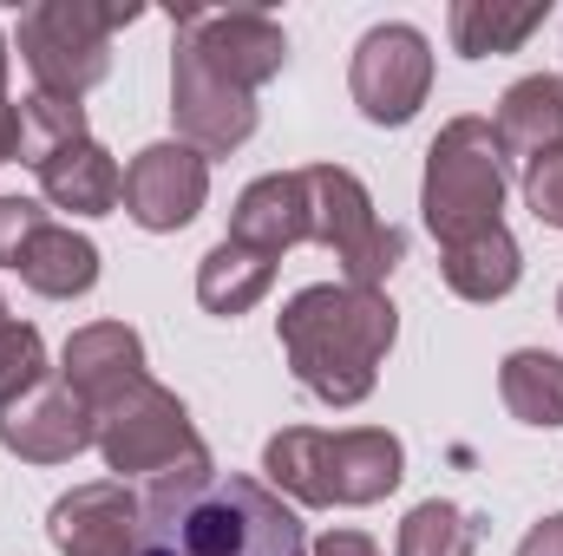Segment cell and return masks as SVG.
<instances>
[{"instance_id":"21","label":"cell","mask_w":563,"mask_h":556,"mask_svg":"<svg viewBox=\"0 0 563 556\" xmlns=\"http://www.w3.org/2000/svg\"><path fill=\"white\" fill-rule=\"evenodd\" d=\"M269 288H276V263H269L263 249H250V243H230V236H223V243L197 263V301H203L210 314H223V321L250 314Z\"/></svg>"},{"instance_id":"6","label":"cell","mask_w":563,"mask_h":556,"mask_svg":"<svg viewBox=\"0 0 563 556\" xmlns=\"http://www.w3.org/2000/svg\"><path fill=\"white\" fill-rule=\"evenodd\" d=\"M301 197H308V243L334 249L341 281L387 288V276L407 263V236L374 216L367 184L347 164H308L301 170Z\"/></svg>"},{"instance_id":"5","label":"cell","mask_w":563,"mask_h":556,"mask_svg":"<svg viewBox=\"0 0 563 556\" xmlns=\"http://www.w3.org/2000/svg\"><path fill=\"white\" fill-rule=\"evenodd\" d=\"M144 7L132 0H40L20 13V59L33 73V92L53 99H86L112 73V33L132 26Z\"/></svg>"},{"instance_id":"2","label":"cell","mask_w":563,"mask_h":556,"mask_svg":"<svg viewBox=\"0 0 563 556\" xmlns=\"http://www.w3.org/2000/svg\"><path fill=\"white\" fill-rule=\"evenodd\" d=\"M276 341L288 354V374L301 380V393L347 413L374 393L380 360L400 341V308L387 301V288L308 281L276 314Z\"/></svg>"},{"instance_id":"25","label":"cell","mask_w":563,"mask_h":556,"mask_svg":"<svg viewBox=\"0 0 563 556\" xmlns=\"http://www.w3.org/2000/svg\"><path fill=\"white\" fill-rule=\"evenodd\" d=\"M46 380V341H40V327H26V321H7L0 327V407H13L26 387H40Z\"/></svg>"},{"instance_id":"31","label":"cell","mask_w":563,"mask_h":556,"mask_svg":"<svg viewBox=\"0 0 563 556\" xmlns=\"http://www.w3.org/2000/svg\"><path fill=\"white\" fill-rule=\"evenodd\" d=\"M7 321H13V314H7V294H0V327H7Z\"/></svg>"},{"instance_id":"26","label":"cell","mask_w":563,"mask_h":556,"mask_svg":"<svg viewBox=\"0 0 563 556\" xmlns=\"http://www.w3.org/2000/svg\"><path fill=\"white\" fill-rule=\"evenodd\" d=\"M525 203L544 230H563V144L558 151H538L525 164Z\"/></svg>"},{"instance_id":"1","label":"cell","mask_w":563,"mask_h":556,"mask_svg":"<svg viewBox=\"0 0 563 556\" xmlns=\"http://www.w3.org/2000/svg\"><path fill=\"white\" fill-rule=\"evenodd\" d=\"M139 556H308V537L263 478L217 471L210 452H190L139 498Z\"/></svg>"},{"instance_id":"3","label":"cell","mask_w":563,"mask_h":556,"mask_svg":"<svg viewBox=\"0 0 563 556\" xmlns=\"http://www.w3.org/2000/svg\"><path fill=\"white\" fill-rule=\"evenodd\" d=\"M263 471L276 498H295L308 511H367L400 491L407 445L387 425H347V432L282 425L263 445Z\"/></svg>"},{"instance_id":"7","label":"cell","mask_w":563,"mask_h":556,"mask_svg":"<svg viewBox=\"0 0 563 556\" xmlns=\"http://www.w3.org/2000/svg\"><path fill=\"white\" fill-rule=\"evenodd\" d=\"M92 445H99L106 471H119V485L125 478H157V471L184 465L190 452H203V438L190 425V407L170 387H157L151 374L139 387H125L112 407L92 413Z\"/></svg>"},{"instance_id":"22","label":"cell","mask_w":563,"mask_h":556,"mask_svg":"<svg viewBox=\"0 0 563 556\" xmlns=\"http://www.w3.org/2000/svg\"><path fill=\"white\" fill-rule=\"evenodd\" d=\"M498 393L518 425H538V432H558L563 425V360L544 347H518L505 354L498 367Z\"/></svg>"},{"instance_id":"15","label":"cell","mask_w":563,"mask_h":556,"mask_svg":"<svg viewBox=\"0 0 563 556\" xmlns=\"http://www.w3.org/2000/svg\"><path fill=\"white\" fill-rule=\"evenodd\" d=\"M230 243L263 249L269 263H282L295 243H308V197H301V170H269L256 177L236 210H230Z\"/></svg>"},{"instance_id":"11","label":"cell","mask_w":563,"mask_h":556,"mask_svg":"<svg viewBox=\"0 0 563 556\" xmlns=\"http://www.w3.org/2000/svg\"><path fill=\"white\" fill-rule=\"evenodd\" d=\"M203 197H210V157L190 151L184 138L144 144L125 164V216L151 236H170V230L197 223Z\"/></svg>"},{"instance_id":"30","label":"cell","mask_w":563,"mask_h":556,"mask_svg":"<svg viewBox=\"0 0 563 556\" xmlns=\"http://www.w3.org/2000/svg\"><path fill=\"white\" fill-rule=\"evenodd\" d=\"M0 99H7V33H0Z\"/></svg>"},{"instance_id":"10","label":"cell","mask_w":563,"mask_h":556,"mask_svg":"<svg viewBox=\"0 0 563 556\" xmlns=\"http://www.w3.org/2000/svg\"><path fill=\"white\" fill-rule=\"evenodd\" d=\"M170 33L190 40L203 53V66L223 73L243 92L269 86L282 66H288V33H282L269 13H256V7H184L170 20Z\"/></svg>"},{"instance_id":"4","label":"cell","mask_w":563,"mask_h":556,"mask_svg":"<svg viewBox=\"0 0 563 556\" xmlns=\"http://www.w3.org/2000/svg\"><path fill=\"white\" fill-rule=\"evenodd\" d=\"M505 144L492 132V119H445L439 138L426 151V184H420V223L432 230V243H459L478 236L492 223H505Z\"/></svg>"},{"instance_id":"28","label":"cell","mask_w":563,"mask_h":556,"mask_svg":"<svg viewBox=\"0 0 563 556\" xmlns=\"http://www.w3.org/2000/svg\"><path fill=\"white\" fill-rule=\"evenodd\" d=\"M308 556H380V544L367 537V531H321Z\"/></svg>"},{"instance_id":"20","label":"cell","mask_w":563,"mask_h":556,"mask_svg":"<svg viewBox=\"0 0 563 556\" xmlns=\"http://www.w3.org/2000/svg\"><path fill=\"white\" fill-rule=\"evenodd\" d=\"M544 20H551V0H525V7H505V0H452V13H445L452 46H459L465 59L518 53Z\"/></svg>"},{"instance_id":"8","label":"cell","mask_w":563,"mask_h":556,"mask_svg":"<svg viewBox=\"0 0 563 556\" xmlns=\"http://www.w3.org/2000/svg\"><path fill=\"white\" fill-rule=\"evenodd\" d=\"M347 92L361 105L367 125H407L420 119L426 92H432V40L407 20H380L361 33L354 66H347Z\"/></svg>"},{"instance_id":"12","label":"cell","mask_w":563,"mask_h":556,"mask_svg":"<svg viewBox=\"0 0 563 556\" xmlns=\"http://www.w3.org/2000/svg\"><path fill=\"white\" fill-rule=\"evenodd\" d=\"M0 445L20 465H66V458H79L92 445V407L59 374H46L13 407H0Z\"/></svg>"},{"instance_id":"9","label":"cell","mask_w":563,"mask_h":556,"mask_svg":"<svg viewBox=\"0 0 563 556\" xmlns=\"http://www.w3.org/2000/svg\"><path fill=\"white\" fill-rule=\"evenodd\" d=\"M170 125L203 157H230L236 144L256 138V92L210 73L203 53L190 40H177V33H170Z\"/></svg>"},{"instance_id":"18","label":"cell","mask_w":563,"mask_h":556,"mask_svg":"<svg viewBox=\"0 0 563 556\" xmlns=\"http://www.w3.org/2000/svg\"><path fill=\"white\" fill-rule=\"evenodd\" d=\"M439 276L459 301H505L518 276H525V256H518V236L505 223L478 230V236H459L439 249Z\"/></svg>"},{"instance_id":"16","label":"cell","mask_w":563,"mask_h":556,"mask_svg":"<svg viewBox=\"0 0 563 556\" xmlns=\"http://www.w3.org/2000/svg\"><path fill=\"white\" fill-rule=\"evenodd\" d=\"M40 197L53 210H73V216H112L125 203V170L99 138H86L40 170Z\"/></svg>"},{"instance_id":"19","label":"cell","mask_w":563,"mask_h":556,"mask_svg":"<svg viewBox=\"0 0 563 556\" xmlns=\"http://www.w3.org/2000/svg\"><path fill=\"white\" fill-rule=\"evenodd\" d=\"M492 132L505 144V157H538V151H558L563 144V79L558 73H531L518 79L505 99H498V119Z\"/></svg>"},{"instance_id":"13","label":"cell","mask_w":563,"mask_h":556,"mask_svg":"<svg viewBox=\"0 0 563 556\" xmlns=\"http://www.w3.org/2000/svg\"><path fill=\"white\" fill-rule=\"evenodd\" d=\"M46 537L59 556H139V498L119 478L73 485L46 511Z\"/></svg>"},{"instance_id":"14","label":"cell","mask_w":563,"mask_h":556,"mask_svg":"<svg viewBox=\"0 0 563 556\" xmlns=\"http://www.w3.org/2000/svg\"><path fill=\"white\" fill-rule=\"evenodd\" d=\"M59 380H66L92 413L112 407L125 387H139L144 380L139 327H125V321H92V327H79V334L59 347Z\"/></svg>"},{"instance_id":"27","label":"cell","mask_w":563,"mask_h":556,"mask_svg":"<svg viewBox=\"0 0 563 556\" xmlns=\"http://www.w3.org/2000/svg\"><path fill=\"white\" fill-rule=\"evenodd\" d=\"M40 223H53L33 197H0V269H13L20 263V249L33 243V230Z\"/></svg>"},{"instance_id":"29","label":"cell","mask_w":563,"mask_h":556,"mask_svg":"<svg viewBox=\"0 0 563 556\" xmlns=\"http://www.w3.org/2000/svg\"><path fill=\"white\" fill-rule=\"evenodd\" d=\"M518 556H563V511H551L544 524H531L525 544H518Z\"/></svg>"},{"instance_id":"23","label":"cell","mask_w":563,"mask_h":556,"mask_svg":"<svg viewBox=\"0 0 563 556\" xmlns=\"http://www.w3.org/2000/svg\"><path fill=\"white\" fill-rule=\"evenodd\" d=\"M20 164H33V170H46L59 151H73V144H86V105L79 99H53V92H26L20 105Z\"/></svg>"},{"instance_id":"24","label":"cell","mask_w":563,"mask_h":556,"mask_svg":"<svg viewBox=\"0 0 563 556\" xmlns=\"http://www.w3.org/2000/svg\"><path fill=\"white\" fill-rule=\"evenodd\" d=\"M472 551H478V518L445 504V498L413 504L407 524H400V544H394V556H472Z\"/></svg>"},{"instance_id":"32","label":"cell","mask_w":563,"mask_h":556,"mask_svg":"<svg viewBox=\"0 0 563 556\" xmlns=\"http://www.w3.org/2000/svg\"><path fill=\"white\" fill-rule=\"evenodd\" d=\"M558 314H563V288H558Z\"/></svg>"},{"instance_id":"17","label":"cell","mask_w":563,"mask_h":556,"mask_svg":"<svg viewBox=\"0 0 563 556\" xmlns=\"http://www.w3.org/2000/svg\"><path fill=\"white\" fill-rule=\"evenodd\" d=\"M13 276L26 281L33 294H46V301L92 294V281H99V243H92V236H79L73 223H40V230H33V243L20 249Z\"/></svg>"}]
</instances>
